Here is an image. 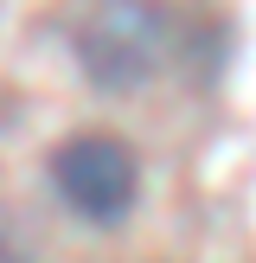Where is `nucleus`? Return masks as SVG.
<instances>
[{"mask_svg":"<svg viewBox=\"0 0 256 263\" xmlns=\"http://www.w3.org/2000/svg\"><path fill=\"white\" fill-rule=\"evenodd\" d=\"M71 51L96 90L128 97V90L154 84L160 64L173 58V13L166 0H90L77 13Z\"/></svg>","mask_w":256,"mask_h":263,"instance_id":"obj_1","label":"nucleus"},{"mask_svg":"<svg viewBox=\"0 0 256 263\" xmlns=\"http://www.w3.org/2000/svg\"><path fill=\"white\" fill-rule=\"evenodd\" d=\"M51 193L71 205L83 225H122L141 199V161L122 135H102V128H83V135H64L51 148Z\"/></svg>","mask_w":256,"mask_h":263,"instance_id":"obj_2","label":"nucleus"}]
</instances>
